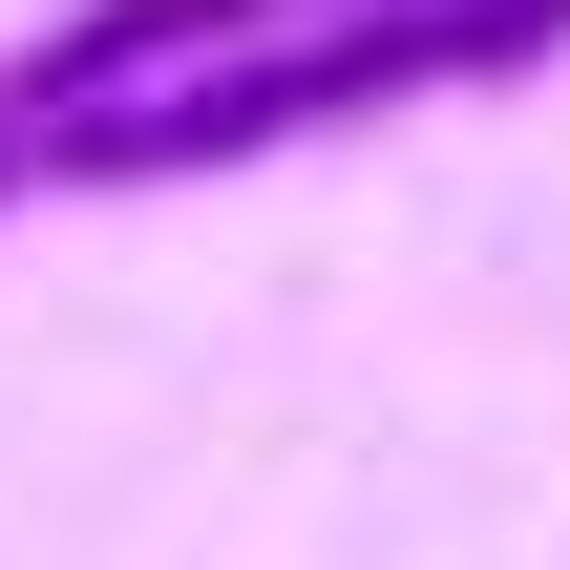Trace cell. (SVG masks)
I'll list each match as a JSON object with an SVG mask.
<instances>
[{"label":"cell","mask_w":570,"mask_h":570,"mask_svg":"<svg viewBox=\"0 0 570 570\" xmlns=\"http://www.w3.org/2000/svg\"><path fill=\"white\" fill-rule=\"evenodd\" d=\"M275 21H360V0H63V21L21 42V127H85V106H127V85H190V63L275 42Z\"/></svg>","instance_id":"7a4b0ae2"},{"label":"cell","mask_w":570,"mask_h":570,"mask_svg":"<svg viewBox=\"0 0 570 570\" xmlns=\"http://www.w3.org/2000/svg\"><path fill=\"white\" fill-rule=\"evenodd\" d=\"M21 190H42V127H0V212H21Z\"/></svg>","instance_id":"3957f363"},{"label":"cell","mask_w":570,"mask_h":570,"mask_svg":"<svg viewBox=\"0 0 570 570\" xmlns=\"http://www.w3.org/2000/svg\"><path fill=\"white\" fill-rule=\"evenodd\" d=\"M570 63V0H360V21H275L190 85H127L85 127H42V190H212V169H275L317 127H381V106H444V85H529Z\"/></svg>","instance_id":"6da1fadb"},{"label":"cell","mask_w":570,"mask_h":570,"mask_svg":"<svg viewBox=\"0 0 570 570\" xmlns=\"http://www.w3.org/2000/svg\"><path fill=\"white\" fill-rule=\"evenodd\" d=\"M0 127H21V63H0Z\"/></svg>","instance_id":"277c9868"}]
</instances>
